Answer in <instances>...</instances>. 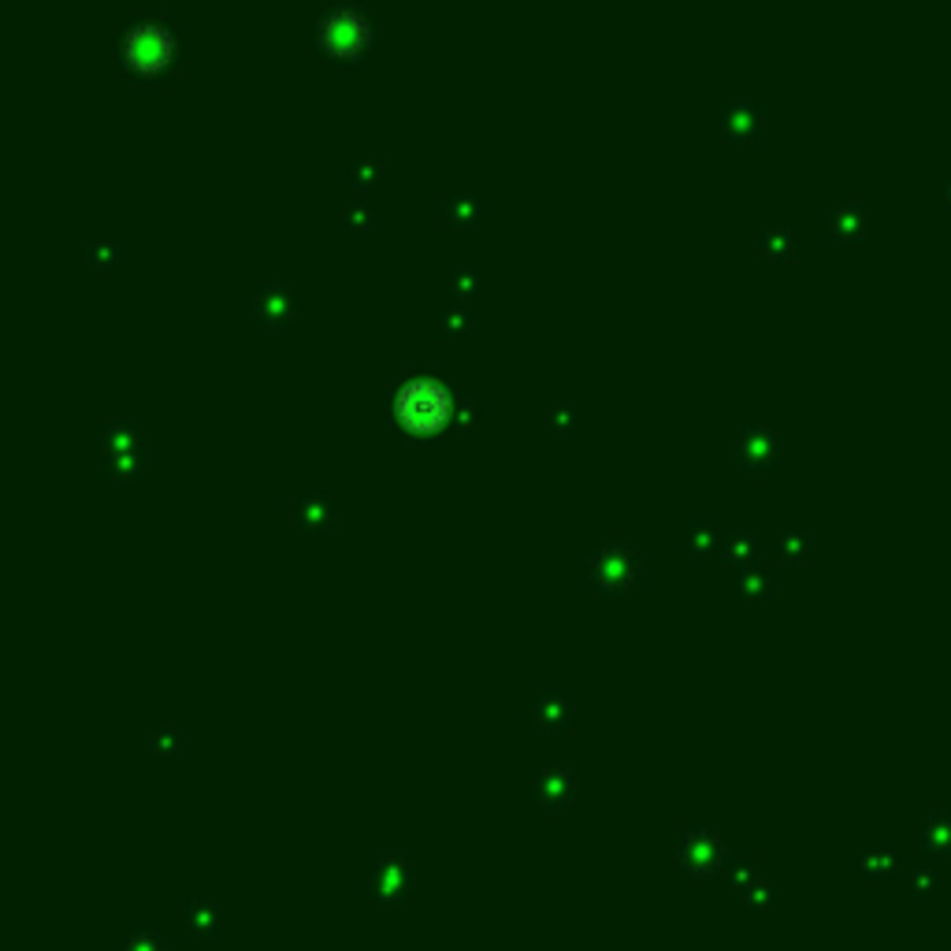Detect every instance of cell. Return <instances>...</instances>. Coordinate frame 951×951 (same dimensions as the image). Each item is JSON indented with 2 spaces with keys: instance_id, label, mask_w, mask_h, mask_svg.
<instances>
[{
  "instance_id": "7a4b0ae2",
  "label": "cell",
  "mask_w": 951,
  "mask_h": 951,
  "mask_svg": "<svg viewBox=\"0 0 951 951\" xmlns=\"http://www.w3.org/2000/svg\"><path fill=\"white\" fill-rule=\"evenodd\" d=\"M168 52H171V41L157 26H142V31H134L131 41H126V57L142 71H157L160 63L168 60Z\"/></svg>"
},
{
  "instance_id": "6da1fadb",
  "label": "cell",
  "mask_w": 951,
  "mask_h": 951,
  "mask_svg": "<svg viewBox=\"0 0 951 951\" xmlns=\"http://www.w3.org/2000/svg\"><path fill=\"white\" fill-rule=\"evenodd\" d=\"M398 410H402V420L410 424V428L431 431L435 424L447 416V394H442L435 383H413L410 391L402 394Z\"/></svg>"
},
{
  "instance_id": "3957f363",
  "label": "cell",
  "mask_w": 951,
  "mask_h": 951,
  "mask_svg": "<svg viewBox=\"0 0 951 951\" xmlns=\"http://www.w3.org/2000/svg\"><path fill=\"white\" fill-rule=\"evenodd\" d=\"M324 41H328L331 52L350 57V52H357L361 41H365V23H361L357 15H350V12L331 15L328 26H324Z\"/></svg>"
}]
</instances>
